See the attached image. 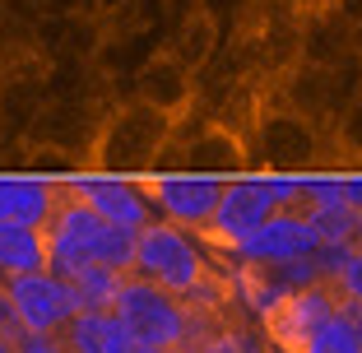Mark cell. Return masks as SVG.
I'll list each match as a JSON object with an SVG mask.
<instances>
[{
	"label": "cell",
	"instance_id": "19",
	"mask_svg": "<svg viewBox=\"0 0 362 353\" xmlns=\"http://www.w3.org/2000/svg\"><path fill=\"white\" fill-rule=\"evenodd\" d=\"M316 233L320 246H353V233H358V209L349 200H320V204H307L302 209Z\"/></svg>",
	"mask_w": 362,
	"mask_h": 353
},
{
	"label": "cell",
	"instance_id": "12",
	"mask_svg": "<svg viewBox=\"0 0 362 353\" xmlns=\"http://www.w3.org/2000/svg\"><path fill=\"white\" fill-rule=\"evenodd\" d=\"M130 98L168 112V117H186L191 103H195V75L177 61V56H168L158 47V52L130 75Z\"/></svg>",
	"mask_w": 362,
	"mask_h": 353
},
{
	"label": "cell",
	"instance_id": "8",
	"mask_svg": "<svg viewBox=\"0 0 362 353\" xmlns=\"http://www.w3.org/2000/svg\"><path fill=\"white\" fill-rule=\"evenodd\" d=\"M0 298H5V311L23 335H61L75 316V298L65 289V279L52 274V270L5 279Z\"/></svg>",
	"mask_w": 362,
	"mask_h": 353
},
{
	"label": "cell",
	"instance_id": "7",
	"mask_svg": "<svg viewBox=\"0 0 362 353\" xmlns=\"http://www.w3.org/2000/svg\"><path fill=\"white\" fill-rule=\"evenodd\" d=\"M112 108L117 103H103V98H47L42 112L33 117L23 144L56 149L65 158L84 163V172H88V149H93V139H98V130H103Z\"/></svg>",
	"mask_w": 362,
	"mask_h": 353
},
{
	"label": "cell",
	"instance_id": "13",
	"mask_svg": "<svg viewBox=\"0 0 362 353\" xmlns=\"http://www.w3.org/2000/svg\"><path fill=\"white\" fill-rule=\"evenodd\" d=\"M353 52V28L330 10V5H311L298 19V61L330 70Z\"/></svg>",
	"mask_w": 362,
	"mask_h": 353
},
{
	"label": "cell",
	"instance_id": "15",
	"mask_svg": "<svg viewBox=\"0 0 362 353\" xmlns=\"http://www.w3.org/2000/svg\"><path fill=\"white\" fill-rule=\"evenodd\" d=\"M56 340H61L65 353H130L135 349L130 330L117 321V311H75Z\"/></svg>",
	"mask_w": 362,
	"mask_h": 353
},
{
	"label": "cell",
	"instance_id": "4",
	"mask_svg": "<svg viewBox=\"0 0 362 353\" xmlns=\"http://www.w3.org/2000/svg\"><path fill=\"white\" fill-rule=\"evenodd\" d=\"M246 149H251V172H274V177L330 172V144H325V135L307 117L288 112L284 103H274L269 93L260 103L256 121H251Z\"/></svg>",
	"mask_w": 362,
	"mask_h": 353
},
{
	"label": "cell",
	"instance_id": "3",
	"mask_svg": "<svg viewBox=\"0 0 362 353\" xmlns=\"http://www.w3.org/2000/svg\"><path fill=\"white\" fill-rule=\"evenodd\" d=\"M172 126H177V117L149 108V103H135V98H121L117 108L107 112L93 149H88V172L130 177V182L149 177L158 168L163 149H168Z\"/></svg>",
	"mask_w": 362,
	"mask_h": 353
},
{
	"label": "cell",
	"instance_id": "16",
	"mask_svg": "<svg viewBox=\"0 0 362 353\" xmlns=\"http://www.w3.org/2000/svg\"><path fill=\"white\" fill-rule=\"evenodd\" d=\"M218 42H223V33L214 28V19L209 14H200V10H191V14H181L177 23H172L168 33H163V52L168 56H177L186 70H200L204 61H209L214 52H218Z\"/></svg>",
	"mask_w": 362,
	"mask_h": 353
},
{
	"label": "cell",
	"instance_id": "1",
	"mask_svg": "<svg viewBox=\"0 0 362 353\" xmlns=\"http://www.w3.org/2000/svg\"><path fill=\"white\" fill-rule=\"evenodd\" d=\"M130 274L158 284L163 293L191 302V307H214L228 298V284L218 279V270L209 265L204 246L195 242L186 228L163 224V219H149V224L135 233V265Z\"/></svg>",
	"mask_w": 362,
	"mask_h": 353
},
{
	"label": "cell",
	"instance_id": "20",
	"mask_svg": "<svg viewBox=\"0 0 362 353\" xmlns=\"http://www.w3.org/2000/svg\"><path fill=\"white\" fill-rule=\"evenodd\" d=\"M325 144H330V172L334 163H362V93L349 108H339V117L325 130Z\"/></svg>",
	"mask_w": 362,
	"mask_h": 353
},
{
	"label": "cell",
	"instance_id": "29",
	"mask_svg": "<svg viewBox=\"0 0 362 353\" xmlns=\"http://www.w3.org/2000/svg\"><path fill=\"white\" fill-rule=\"evenodd\" d=\"M0 353H14V340H5V335H0Z\"/></svg>",
	"mask_w": 362,
	"mask_h": 353
},
{
	"label": "cell",
	"instance_id": "21",
	"mask_svg": "<svg viewBox=\"0 0 362 353\" xmlns=\"http://www.w3.org/2000/svg\"><path fill=\"white\" fill-rule=\"evenodd\" d=\"M195 10L209 14L214 28L223 33V42H228V37H237V33L251 28V19H256V10H260V0H195Z\"/></svg>",
	"mask_w": 362,
	"mask_h": 353
},
{
	"label": "cell",
	"instance_id": "2",
	"mask_svg": "<svg viewBox=\"0 0 362 353\" xmlns=\"http://www.w3.org/2000/svg\"><path fill=\"white\" fill-rule=\"evenodd\" d=\"M42 237H47V270L52 274H65L75 265H107L117 274H130V265H135V233L103 224L88 204L65 195V186L52 219L42 224Z\"/></svg>",
	"mask_w": 362,
	"mask_h": 353
},
{
	"label": "cell",
	"instance_id": "14",
	"mask_svg": "<svg viewBox=\"0 0 362 353\" xmlns=\"http://www.w3.org/2000/svg\"><path fill=\"white\" fill-rule=\"evenodd\" d=\"M61 200V182H42L28 172H0V224L42 228Z\"/></svg>",
	"mask_w": 362,
	"mask_h": 353
},
{
	"label": "cell",
	"instance_id": "30",
	"mask_svg": "<svg viewBox=\"0 0 362 353\" xmlns=\"http://www.w3.org/2000/svg\"><path fill=\"white\" fill-rule=\"evenodd\" d=\"M130 353H168V349H144V344H135V349H130Z\"/></svg>",
	"mask_w": 362,
	"mask_h": 353
},
{
	"label": "cell",
	"instance_id": "22",
	"mask_svg": "<svg viewBox=\"0 0 362 353\" xmlns=\"http://www.w3.org/2000/svg\"><path fill=\"white\" fill-rule=\"evenodd\" d=\"M191 353H265L251 335H242L237 325H218V330L209 335V340H200Z\"/></svg>",
	"mask_w": 362,
	"mask_h": 353
},
{
	"label": "cell",
	"instance_id": "11",
	"mask_svg": "<svg viewBox=\"0 0 362 353\" xmlns=\"http://www.w3.org/2000/svg\"><path fill=\"white\" fill-rule=\"evenodd\" d=\"M316 233H311L307 214L302 209H274L260 228L242 237V242L228 251L237 265H279V260H302L316 256Z\"/></svg>",
	"mask_w": 362,
	"mask_h": 353
},
{
	"label": "cell",
	"instance_id": "23",
	"mask_svg": "<svg viewBox=\"0 0 362 353\" xmlns=\"http://www.w3.org/2000/svg\"><path fill=\"white\" fill-rule=\"evenodd\" d=\"M330 284H334V293H339L344 302H358L362 307V251H349V260L330 274Z\"/></svg>",
	"mask_w": 362,
	"mask_h": 353
},
{
	"label": "cell",
	"instance_id": "24",
	"mask_svg": "<svg viewBox=\"0 0 362 353\" xmlns=\"http://www.w3.org/2000/svg\"><path fill=\"white\" fill-rule=\"evenodd\" d=\"M14 353H65L56 335H19L14 340Z\"/></svg>",
	"mask_w": 362,
	"mask_h": 353
},
{
	"label": "cell",
	"instance_id": "26",
	"mask_svg": "<svg viewBox=\"0 0 362 353\" xmlns=\"http://www.w3.org/2000/svg\"><path fill=\"white\" fill-rule=\"evenodd\" d=\"M344 200H349L353 209H362V168L344 172Z\"/></svg>",
	"mask_w": 362,
	"mask_h": 353
},
{
	"label": "cell",
	"instance_id": "25",
	"mask_svg": "<svg viewBox=\"0 0 362 353\" xmlns=\"http://www.w3.org/2000/svg\"><path fill=\"white\" fill-rule=\"evenodd\" d=\"M325 5H330L349 28H362V0H325Z\"/></svg>",
	"mask_w": 362,
	"mask_h": 353
},
{
	"label": "cell",
	"instance_id": "28",
	"mask_svg": "<svg viewBox=\"0 0 362 353\" xmlns=\"http://www.w3.org/2000/svg\"><path fill=\"white\" fill-rule=\"evenodd\" d=\"M353 251H362V209H358V233H353Z\"/></svg>",
	"mask_w": 362,
	"mask_h": 353
},
{
	"label": "cell",
	"instance_id": "10",
	"mask_svg": "<svg viewBox=\"0 0 362 353\" xmlns=\"http://www.w3.org/2000/svg\"><path fill=\"white\" fill-rule=\"evenodd\" d=\"M65 195H75L79 204H88L103 224L139 233V228L153 219V204L144 195V186L130 182V177H103V172H75L70 182H61Z\"/></svg>",
	"mask_w": 362,
	"mask_h": 353
},
{
	"label": "cell",
	"instance_id": "5",
	"mask_svg": "<svg viewBox=\"0 0 362 353\" xmlns=\"http://www.w3.org/2000/svg\"><path fill=\"white\" fill-rule=\"evenodd\" d=\"M274 209H302V177H274V172H246L233 177L218 191L209 224L200 228V237L218 251H233L251 228H260Z\"/></svg>",
	"mask_w": 362,
	"mask_h": 353
},
{
	"label": "cell",
	"instance_id": "9",
	"mask_svg": "<svg viewBox=\"0 0 362 353\" xmlns=\"http://www.w3.org/2000/svg\"><path fill=\"white\" fill-rule=\"evenodd\" d=\"M139 186H144V195L153 204V219L177 224L186 233H200L209 224L214 204H218V191H223V182L191 177V172H153V177H139Z\"/></svg>",
	"mask_w": 362,
	"mask_h": 353
},
{
	"label": "cell",
	"instance_id": "18",
	"mask_svg": "<svg viewBox=\"0 0 362 353\" xmlns=\"http://www.w3.org/2000/svg\"><path fill=\"white\" fill-rule=\"evenodd\" d=\"M61 279L70 289V298H75V311H112V298H117L126 274H117L107 265H75V270H65Z\"/></svg>",
	"mask_w": 362,
	"mask_h": 353
},
{
	"label": "cell",
	"instance_id": "17",
	"mask_svg": "<svg viewBox=\"0 0 362 353\" xmlns=\"http://www.w3.org/2000/svg\"><path fill=\"white\" fill-rule=\"evenodd\" d=\"M47 270V237L33 224H0V284Z\"/></svg>",
	"mask_w": 362,
	"mask_h": 353
},
{
	"label": "cell",
	"instance_id": "27",
	"mask_svg": "<svg viewBox=\"0 0 362 353\" xmlns=\"http://www.w3.org/2000/svg\"><path fill=\"white\" fill-rule=\"evenodd\" d=\"M339 302H344V298H339ZM344 316H349L353 335H358V344H362V307H358V302H344Z\"/></svg>",
	"mask_w": 362,
	"mask_h": 353
},
{
	"label": "cell",
	"instance_id": "6",
	"mask_svg": "<svg viewBox=\"0 0 362 353\" xmlns=\"http://www.w3.org/2000/svg\"><path fill=\"white\" fill-rule=\"evenodd\" d=\"M117 321L130 330V340L144 349H168V353H191L195 344V307L191 302L163 293L158 284L139 274L121 279L117 298H112Z\"/></svg>",
	"mask_w": 362,
	"mask_h": 353
}]
</instances>
